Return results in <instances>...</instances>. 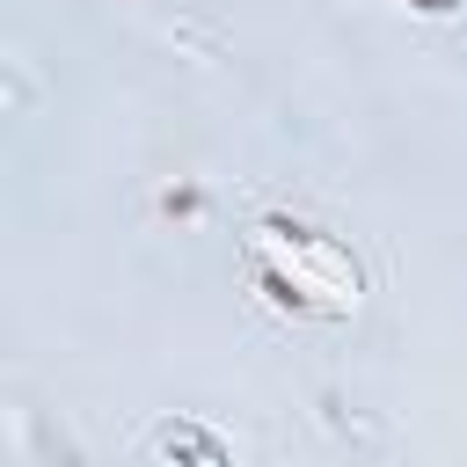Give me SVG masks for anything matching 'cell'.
Here are the masks:
<instances>
[{"label": "cell", "mask_w": 467, "mask_h": 467, "mask_svg": "<svg viewBox=\"0 0 467 467\" xmlns=\"http://www.w3.org/2000/svg\"><path fill=\"white\" fill-rule=\"evenodd\" d=\"M241 263H248V285L270 314L285 321H350L358 299H365V263L350 241H336L328 226H314L306 212H255L248 234H241Z\"/></svg>", "instance_id": "obj_1"}, {"label": "cell", "mask_w": 467, "mask_h": 467, "mask_svg": "<svg viewBox=\"0 0 467 467\" xmlns=\"http://www.w3.org/2000/svg\"><path fill=\"white\" fill-rule=\"evenodd\" d=\"M153 445H161L168 467H234V445H226L212 423H197V416H168V423L153 431Z\"/></svg>", "instance_id": "obj_2"}, {"label": "cell", "mask_w": 467, "mask_h": 467, "mask_svg": "<svg viewBox=\"0 0 467 467\" xmlns=\"http://www.w3.org/2000/svg\"><path fill=\"white\" fill-rule=\"evenodd\" d=\"M204 204H212V197H204L197 182H175V190H161V212H168V219H182V226H190V219H204Z\"/></svg>", "instance_id": "obj_3"}, {"label": "cell", "mask_w": 467, "mask_h": 467, "mask_svg": "<svg viewBox=\"0 0 467 467\" xmlns=\"http://www.w3.org/2000/svg\"><path fill=\"white\" fill-rule=\"evenodd\" d=\"M401 7H416V15H431V22H452L467 0H401Z\"/></svg>", "instance_id": "obj_4"}]
</instances>
